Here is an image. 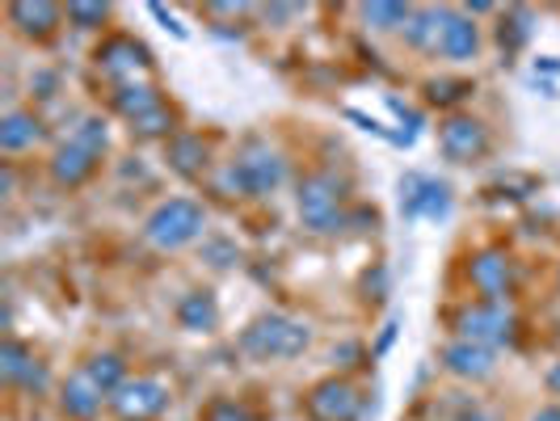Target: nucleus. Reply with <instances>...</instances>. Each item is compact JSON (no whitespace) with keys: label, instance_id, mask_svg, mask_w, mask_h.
<instances>
[{"label":"nucleus","instance_id":"2","mask_svg":"<svg viewBox=\"0 0 560 421\" xmlns=\"http://www.w3.org/2000/svg\"><path fill=\"white\" fill-rule=\"evenodd\" d=\"M282 182H287V161H282L270 143H261V140L245 143L241 156H236L224 173L228 190H232V195H249V198L275 195Z\"/></svg>","mask_w":560,"mask_h":421},{"label":"nucleus","instance_id":"26","mask_svg":"<svg viewBox=\"0 0 560 421\" xmlns=\"http://www.w3.org/2000/svg\"><path fill=\"white\" fill-rule=\"evenodd\" d=\"M472 93V81H430L425 84V97L434 102V106H455V102H464Z\"/></svg>","mask_w":560,"mask_h":421},{"label":"nucleus","instance_id":"1","mask_svg":"<svg viewBox=\"0 0 560 421\" xmlns=\"http://www.w3.org/2000/svg\"><path fill=\"white\" fill-rule=\"evenodd\" d=\"M312 346V329L295 316L266 312L241 334V350L257 363H279V359H300Z\"/></svg>","mask_w":560,"mask_h":421},{"label":"nucleus","instance_id":"29","mask_svg":"<svg viewBox=\"0 0 560 421\" xmlns=\"http://www.w3.org/2000/svg\"><path fill=\"white\" fill-rule=\"evenodd\" d=\"M202 421H253V413H249V405L220 396V400H211V405L202 409Z\"/></svg>","mask_w":560,"mask_h":421},{"label":"nucleus","instance_id":"6","mask_svg":"<svg viewBox=\"0 0 560 421\" xmlns=\"http://www.w3.org/2000/svg\"><path fill=\"white\" fill-rule=\"evenodd\" d=\"M97 68L118 84H143V77L152 72V51L131 34H114L97 47Z\"/></svg>","mask_w":560,"mask_h":421},{"label":"nucleus","instance_id":"33","mask_svg":"<svg viewBox=\"0 0 560 421\" xmlns=\"http://www.w3.org/2000/svg\"><path fill=\"white\" fill-rule=\"evenodd\" d=\"M388 110H393L396 118H400V122H409V131H418V127H421V114L409 110V106H405L400 97H388Z\"/></svg>","mask_w":560,"mask_h":421},{"label":"nucleus","instance_id":"27","mask_svg":"<svg viewBox=\"0 0 560 421\" xmlns=\"http://www.w3.org/2000/svg\"><path fill=\"white\" fill-rule=\"evenodd\" d=\"M527 22H532V13H527V9H514V13L502 22V30H498L502 47H510V51H514V47H523V43H527V34H532Z\"/></svg>","mask_w":560,"mask_h":421},{"label":"nucleus","instance_id":"25","mask_svg":"<svg viewBox=\"0 0 560 421\" xmlns=\"http://www.w3.org/2000/svg\"><path fill=\"white\" fill-rule=\"evenodd\" d=\"M131 131H136L140 140H161V136H168V131H173V110L161 102L156 110H148L143 118H136V122H131Z\"/></svg>","mask_w":560,"mask_h":421},{"label":"nucleus","instance_id":"13","mask_svg":"<svg viewBox=\"0 0 560 421\" xmlns=\"http://www.w3.org/2000/svg\"><path fill=\"white\" fill-rule=\"evenodd\" d=\"M443 366H447L451 375H459V379H489L493 375V350L489 346H472V341H451L447 350H443Z\"/></svg>","mask_w":560,"mask_h":421},{"label":"nucleus","instance_id":"28","mask_svg":"<svg viewBox=\"0 0 560 421\" xmlns=\"http://www.w3.org/2000/svg\"><path fill=\"white\" fill-rule=\"evenodd\" d=\"M106 17H110V4H81V0L68 4V22L77 30H97Z\"/></svg>","mask_w":560,"mask_h":421},{"label":"nucleus","instance_id":"30","mask_svg":"<svg viewBox=\"0 0 560 421\" xmlns=\"http://www.w3.org/2000/svg\"><path fill=\"white\" fill-rule=\"evenodd\" d=\"M72 140L81 143V148H89V152H97V156H102V152H106V140H110V136H106V122H102V118H84L81 131H77Z\"/></svg>","mask_w":560,"mask_h":421},{"label":"nucleus","instance_id":"21","mask_svg":"<svg viewBox=\"0 0 560 421\" xmlns=\"http://www.w3.org/2000/svg\"><path fill=\"white\" fill-rule=\"evenodd\" d=\"M165 97L156 93V84H118V93H114V110L122 114L127 122H136V118H143L148 110H156Z\"/></svg>","mask_w":560,"mask_h":421},{"label":"nucleus","instance_id":"12","mask_svg":"<svg viewBox=\"0 0 560 421\" xmlns=\"http://www.w3.org/2000/svg\"><path fill=\"white\" fill-rule=\"evenodd\" d=\"M0 379L9 388H34V393H43L47 388V366L38 363L22 341L4 337V346H0Z\"/></svg>","mask_w":560,"mask_h":421},{"label":"nucleus","instance_id":"5","mask_svg":"<svg viewBox=\"0 0 560 421\" xmlns=\"http://www.w3.org/2000/svg\"><path fill=\"white\" fill-rule=\"evenodd\" d=\"M455 329H459V341H472V346H505L514 341V312L505 304H493V300H477L455 316Z\"/></svg>","mask_w":560,"mask_h":421},{"label":"nucleus","instance_id":"31","mask_svg":"<svg viewBox=\"0 0 560 421\" xmlns=\"http://www.w3.org/2000/svg\"><path fill=\"white\" fill-rule=\"evenodd\" d=\"M202 253L211 257V266H215V270H228V266L236 261V249H232L228 241H211V245H202Z\"/></svg>","mask_w":560,"mask_h":421},{"label":"nucleus","instance_id":"37","mask_svg":"<svg viewBox=\"0 0 560 421\" xmlns=\"http://www.w3.org/2000/svg\"><path fill=\"white\" fill-rule=\"evenodd\" d=\"M393 337H396V325H388V334L380 337V354H384V350H388V346H393Z\"/></svg>","mask_w":560,"mask_h":421},{"label":"nucleus","instance_id":"24","mask_svg":"<svg viewBox=\"0 0 560 421\" xmlns=\"http://www.w3.org/2000/svg\"><path fill=\"white\" fill-rule=\"evenodd\" d=\"M409 4H366L363 9V22L366 26H375V30H396V26H405L409 22Z\"/></svg>","mask_w":560,"mask_h":421},{"label":"nucleus","instance_id":"9","mask_svg":"<svg viewBox=\"0 0 560 421\" xmlns=\"http://www.w3.org/2000/svg\"><path fill=\"white\" fill-rule=\"evenodd\" d=\"M439 148H443V156L451 165H472L489 152V131L468 114H451L447 122L439 127Z\"/></svg>","mask_w":560,"mask_h":421},{"label":"nucleus","instance_id":"35","mask_svg":"<svg viewBox=\"0 0 560 421\" xmlns=\"http://www.w3.org/2000/svg\"><path fill=\"white\" fill-rule=\"evenodd\" d=\"M532 421H560V405H552V409H539Z\"/></svg>","mask_w":560,"mask_h":421},{"label":"nucleus","instance_id":"10","mask_svg":"<svg viewBox=\"0 0 560 421\" xmlns=\"http://www.w3.org/2000/svg\"><path fill=\"white\" fill-rule=\"evenodd\" d=\"M168 388L161 379H127L118 393L110 396V409L122 421H148V418H161L168 409Z\"/></svg>","mask_w":560,"mask_h":421},{"label":"nucleus","instance_id":"22","mask_svg":"<svg viewBox=\"0 0 560 421\" xmlns=\"http://www.w3.org/2000/svg\"><path fill=\"white\" fill-rule=\"evenodd\" d=\"M168 165L177 168L182 177H202V168H207V143L198 140V136H177V140L168 143Z\"/></svg>","mask_w":560,"mask_h":421},{"label":"nucleus","instance_id":"16","mask_svg":"<svg viewBox=\"0 0 560 421\" xmlns=\"http://www.w3.org/2000/svg\"><path fill=\"white\" fill-rule=\"evenodd\" d=\"M177 325L190 329V334H215L220 325V304L211 291H190L182 304H177Z\"/></svg>","mask_w":560,"mask_h":421},{"label":"nucleus","instance_id":"11","mask_svg":"<svg viewBox=\"0 0 560 421\" xmlns=\"http://www.w3.org/2000/svg\"><path fill=\"white\" fill-rule=\"evenodd\" d=\"M468 279H472V286H477L485 300L505 304V300H510V291H514V261H510L502 249H485V253L472 257Z\"/></svg>","mask_w":560,"mask_h":421},{"label":"nucleus","instance_id":"4","mask_svg":"<svg viewBox=\"0 0 560 421\" xmlns=\"http://www.w3.org/2000/svg\"><path fill=\"white\" fill-rule=\"evenodd\" d=\"M341 198H346V186L337 182L334 173H312L304 177V186H300V220L312 227V232H320V236H334L341 227L350 224L346 220V211H341Z\"/></svg>","mask_w":560,"mask_h":421},{"label":"nucleus","instance_id":"20","mask_svg":"<svg viewBox=\"0 0 560 421\" xmlns=\"http://www.w3.org/2000/svg\"><path fill=\"white\" fill-rule=\"evenodd\" d=\"M443 22H447V9H413V13H409V22H405V38H409V47H418V51H439Z\"/></svg>","mask_w":560,"mask_h":421},{"label":"nucleus","instance_id":"18","mask_svg":"<svg viewBox=\"0 0 560 421\" xmlns=\"http://www.w3.org/2000/svg\"><path fill=\"white\" fill-rule=\"evenodd\" d=\"M480 47V34H477V22H468V17H459V13H447V22H443V38H439V51L447 59H472Z\"/></svg>","mask_w":560,"mask_h":421},{"label":"nucleus","instance_id":"7","mask_svg":"<svg viewBox=\"0 0 560 421\" xmlns=\"http://www.w3.org/2000/svg\"><path fill=\"white\" fill-rule=\"evenodd\" d=\"M312 421H363V393L350 379H320L304 400Z\"/></svg>","mask_w":560,"mask_h":421},{"label":"nucleus","instance_id":"3","mask_svg":"<svg viewBox=\"0 0 560 421\" xmlns=\"http://www.w3.org/2000/svg\"><path fill=\"white\" fill-rule=\"evenodd\" d=\"M202 224H207L202 202H195V198H168V202H161L143 220V236L156 249H182V245H190V241L202 236Z\"/></svg>","mask_w":560,"mask_h":421},{"label":"nucleus","instance_id":"34","mask_svg":"<svg viewBox=\"0 0 560 421\" xmlns=\"http://www.w3.org/2000/svg\"><path fill=\"white\" fill-rule=\"evenodd\" d=\"M152 13H156V17H161V22H165V26L173 30L177 38H186V30H182V26H177V22H173V17H168V13H165V4H152Z\"/></svg>","mask_w":560,"mask_h":421},{"label":"nucleus","instance_id":"19","mask_svg":"<svg viewBox=\"0 0 560 421\" xmlns=\"http://www.w3.org/2000/svg\"><path fill=\"white\" fill-rule=\"evenodd\" d=\"M43 140V122L26 110H9L0 118V148L4 152H26Z\"/></svg>","mask_w":560,"mask_h":421},{"label":"nucleus","instance_id":"36","mask_svg":"<svg viewBox=\"0 0 560 421\" xmlns=\"http://www.w3.org/2000/svg\"><path fill=\"white\" fill-rule=\"evenodd\" d=\"M548 393H557L560 396V363L548 371Z\"/></svg>","mask_w":560,"mask_h":421},{"label":"nucleus","instance_id":"23","mask_svg":"<svg viewBox=\"0 0 560 421\" xmlns=\"http://www.w3.org/2000/svg\"><path fill=\"white\" fill-rule=\"evenodd\" d=\"M84 375H89V379H93V384H97L106 396H114L122 384H127V363H122L118 354H110V350H106V354H93V359L84 363Z\"/></svg>","mask_w":560,"mask_h":421},{"label":"nucleus","instance_id":"17","mask_svg":"<svg viewBox=\"0 0 560 421\" xmlns=\"http://www.w3.org/2000/svg\"><path fill=\"white\" fill-rule=\"evenodd\" d=\"M9 22L22 30L26 38H47L51 30L59 26V4H47V0H38V4H9Z\"/></svg>","mask_w":560,"mask_h":421},{"label":"nucleus","instance_id":"8","mask_svg":"<svg viewBox=\"0 0 560 421\" xmlns=\"http://www.w3.org/2000/svg\"><path fill=\"white\" fill-rule=\"evenodd\" d=\"M400 211L409 220H447L451 215L447 182H434V177H421V173L400 177Z\"/></svg>","mask_w":560,"mask_h":421},{"label":"nucleus","instance_id":"15","mask_svg":"<svg viewBox=\"0 0 560 421\" xmlns=\"http://www.w3.org/2000/svg\"><path fill=\"white\" fill-rule=\"evenodd\" d=\"M93 168H97V152L81 148L77 140L63 143L56 152V161H51V173H56L59 186H81V182L93 177Z\"/></svg>","mask_w":560,"mask_h":421},{"label":"nucleus","instance_id":"14","mask_svg":"<svg viewBox=\"0 0 560 421\" xmlns=\"http://www.w3.org/2000/svg\"><path fill=\"white\" fill-rule=\"evenodd\" d=\"M102 400H106V393H102V388H97V384L81 371V375H72V379L63 384L59 409L77 421H93L97 413H102Z\"/></svg>","mask_w":560,"mask_h":421},{"label":"nucleus","instance_id":"32","mask_svg":"<svg viewBox=\"0 0 560 421\" xmlns=\"http://www.w3.org/2000/svg\"><path fill=\"white\" fill-rule=\"evenodd\" d=\"M451 421H493V418L480 409L477 400H468V396H464V400H455V409H451Z\"/></svg>","mask_w":560,"mask_h":421}]
</instances>
